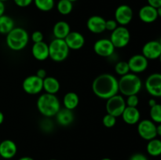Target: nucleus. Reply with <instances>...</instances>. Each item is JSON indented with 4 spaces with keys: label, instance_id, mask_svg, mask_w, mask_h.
<instances>
[{
    "label": "nucleus",
    "instance_id": "1",
    "mask_svg": "<svg viewBox=\"0 0 161 160\" xmlns=\"http://www.w3.org/2000/svg\"><path fill=\"white\" fill-rule=\"evenodd\" d=\"M92 90L97 97L108 100L119 93V83L114 75L104 73L94 78L92 83Z\"/></svg>",
    "mask_w": 161,
    "mask_h": 160
},
{
    "label": "nucleus",
    "instance_id": "2",
    "mask_svg": "<svg viewBox=\"0 0 161 160\" xmlns=\"http://www.w3.org/2000/svg\"><path fill=\"white\" fill-rule=\"evenodd\" d=\"M38 111L46 118L55 116L61 109V102L54 94L42 93L36 102Z\"/></svg>",
    "mask_w": 161,
    "mask_h": 160
},
{
    "label": "nucleus",
    "instance_id": "3",
    "mask_svg": "<svg viewBox=\"0 0 161 160\" xmlns=\"http://www.w3.org/2000/svg\"><path fill=\"white\" fill-rule=\"evenodd\" d=\"M29 42V35L23 28H14L6 35V45L13 51L23 50Z\"/></svg>",
    "mask_w": 161,
    "mask_h": 160
},
{
    "label": "nucleus",
    "instance_id": "4",
    "mask_svg": "<svg viewBox=\"0 0 161 160\" xmlns=\"http://www.w3.org/2000/svg\"><path fill=\"white\" fill-rule=\"evenodd\" d=\"M119 83V93L122 95L128 97L130 95L138 94L142 87V82L141 78L134 73H130L121 76Z\"/></svg>",
    "mask_w": 161,
    "mask_h": 160
},
{
    "label": "nucleus",
    "instance_id": "5",
    "mask_svg": "<svg viewBox=\"0 0 161 160\" xmlns=\"http://www.w3.org/2000/svg\"><path fill=\"white\" fill-rule=\"evenodd\" d=\"M69 50L64 39H54L49 44V57L54 62H62L69 56Z\"/></svg>",
    "mask_w": 161,
    "mask_h": 160
},
{
    "label": "nucleus",
    "instance_id": "6",
    "mask_svg": "<svg viewBox=\"0 0 161 160\" xmlns=\"http://www.w3.org/2000/svg\"><path fill=\"white\" fill-rule=\"evenodd\" d=\"M109 39L115 48H124L130 42V33L125 26H118L112 31Z\"/></svg>",
    "mask_w": 161,
    "mask_h": 160
},
{
    "label": "nucleus",
    "instance_id": "7",
    "mask_svg": "<svg viewBox=\"0 0 161 160\" xmlns=\"http://www.w3.org/2000/svg\"><path fill=\"white\" fill-rule=\"evenodd\" d=\"M126 107L127 104H126L125 99L124 98L123 95L119 93L108 98L105 105L107 113L116 118L121 116Z\"/></svg>",
    "mask_w": 161,
    "mask_h": 160
},
{
    "label": "nucleus",
    "instance_id": "8",
    "mask_svg": "<svg viewBox=\"0 0 161 160\" xmlns=\"http://www.w3.org/2000/svg\"><path fill=\"white\" fill-rule=\"evenodd\" d=\"M22 88L26 93L30 95L39 94L43 89V79L39 78L36 75H30L25 78Z\"/></svg>",
    "mask_w": 161,
    "mask_h": 160
},
{
    "label": "nucleus",
    "instance_id": "9",
    "mask_svg": "<svg viewBox=\"0 0 161 160\" xmlns=\"http://www.w3.org/2000/svg\"><path fill=\"white\" fill-rule=\"evenodd\" d=\"M138 133L142 139L150 141L157 137V125L149 119H144L138 122Z\"/></svg>",
    "mask_w": 161,
    "mask_h": 160
},
{
    "label": "nucleus",
    "instance_id": "10",
    "mask_svg": "<svg viewBox=\"0 0 161 160\" xmlns=\"http://www.w3.org/2000/svg\"><path fill=\"white\" fill-rule=\"evenodd\" d=\"M115 49V46L108 39H100L94 44V50L95 53L102 57H110L113 56Z\"/></svg>",
    "mask_w": 161,
    "mask_h": 160
},
{
    "label": "nucleus",
    "instance_id": "11",
    "mask_svg": "<svg viewBox=\"0 0 161 160\" xmlns=\"http://www.w3.org/2000/svg\"><path fill=\"white\" fill-rule=\"evenodd\" d=\"M145 86L151 96L161 97V73H153L146 80Z\"/></svg>",
    "mask_w": 161,
    "mask_h": 160
},
{
    "label": "nucleus",
    "instance_id": "12",
    "mask_svg": "<svg viewBox=\"0 0 161 160\" xmlns=\"http://www.w3.org/2000/svg\"><path fill=\"white\" fill-rule=\"evenodd\" d=\"M115 20L119 26L129 24L133 19V10L128 5H120L115 11Z\"/></svg>",
    "mask_w": 161,
    "mask_h": 160
},
{
    "label": "nucleus",
    "instance_id": "13",
    "mask_svg": "<svg viewBox=\"0 0 161 160\" xmlns=\"http://www.w3.org/2000/svg\"><path fill=\"white\" fill-rule=\"evenodd\" d=\"M130 72L134 74L142 73L147 69L149 65V60L142 54L133 55L127 61Z\"/></svg>",
    "mask_w": 161,
    "mask_h": 160
},
{
    "label": "nucleus",
    "instance_id": "14",
    "mask_svg": "<svg viewBox=\"0 0 161 160\" xmlns=\"http://www.w3.org/2000/svg\"><path fill=\"white\" fill-rule=\"evenodd\" d=\"M142 55L148 60L159 59L161 54V45L159 41L147 42L142 47Z\"/></svg>",
    "mask_w": 161,
    "mask_h": 160
},
{
    "label": "nucleus",
    "instance_id": "15",
    "mask_svg": "<svg viewBox=\"0 0 161 160\" xmlns=\"http://www.w3.org/2000/svg\"><path fill=\"white\" fill-rule=\"evenodd\" d=\"M69 50H79L83 47L85 44V38L78 31H71L64 39Z\"/></svg>",
    "mask_w": 161,
    "mask_h": 160
},
{
    "label": "nucleus",
    "instance_id": "16",
    "mask_svg": "<svg viewBox=\"0 0 161 160\" xmlns=\"http://www.w3.org/2000/svg\"><path fill=\"white\" fill-rule=\"evenodd\" d=\"M105 22L106 20L101 16H91L86 21V27L91 32L101 34L105 31Z\"/></svg>",
    "mask_w": 161,
    "mask_h": 160
},
{
    "label": "nucleus",
    "instance_id": "17",
    "mask_svg": "<svg viewBox=\"0 0 161 160\" xmlns=\"http://www.w3.org/2000/svg\"><path fill=\"white\" fill-rule=\"evenodd\" d=\"M17 152V146L12 140H4L0 143V156L5 159L14 158Z\"/></svg>",
    "mask_w": 161,
    "mask_h": 160
},
{
    "label": "nucleus",
    "instance_id": "18",
    "mask_svg": "<svg viewBox=\"0 0 161 160\" xmlns=\"http://www.w3.org/2000/svg\"><path fill=\"white\" fill-rule=\"evenodd\" d=\"M31 54L37 61H46L49 58V45L43 41L34 43L31 47Z\"/></svg>",
    "mask_w": 161,
    "mask_h": 160
},
{
    "label": "nucleus",
    "instance_id": "19",
    "mask_svg": "<svg viewBox=\"0 0 161 160\" xmlns=\"http://www.w3.org/2000/svg\"><path fill=\"white\" fill-rule=\"evenodd\" d=\"M140 20L146 24H150L155 21L158 18L157 9L149 5L142 6L138 12Z\"/></svg>",
    "mask_w": 161,
    "mask_h": 160
},
{
    "label": "nucleus",
    "instance_id": "20",
    "mask_svg": "<svg viewBox=\"0 0 161 160\" xmlns=\"http://www.w3.org/2000/svg\"><path fill=\"white\" fill-rule=\"evenodd\" d=\"M121 116L125 123L128 125H135L139 122L141 114L137 108L127 106Z\"/></svg>",
    "mask_w": 161,
    "mask_h": 160
},
{
    "label": "nucleus",
    "instance_id": "21",
    "mask_svg": "<svg viewBox=\"0 0 161 160\" xmlns=\"http://www.w3.org/2000/svg\"><path fill=\"white\" fill-rule=\"evenodd\" d=\"M75 115L72 110L62 108L56 115V120L59 125L62 126H68L74 122Z\"/></svg>",
    "mask_w": 161,
    "mask_h": 160
},
{
    "label": "nucleus",
    "instance_id": "22",
    "mask_svg": "<svg viewBox=\"0 0 161 160\" xmlns=\"http://www.w3.org/2000/svg\"><path fill=\"white\" fill-rule=\"evenodd\" d=\"M71 32V28L69 23L64 20L57 22L53 28V34L55 39H64Z\"/></svg>",
    "mask_w": 161,
    "mask_h": 160
},
{
    "label": "nucleus",
    "instance_id": "23",
    "mask_svg": "<svg viewBox=\"0 0 161 160\" xmlns=\"http://www.w3.org/2000/svg\"><path fill=\"white\" fill-rule=\"evenodd\" d=\"M60 88L61 85L59 81L54 77L47 76L43 79V89L47 93L56 95L57 93L60 90Z\"/></svg>",
    "mask_w": 161,
    "mask_h": 160
},
{
    "label": "nucleus",
    "instance_id": "24",
    "mask_svg": "<svg viewBox=\"0 0 161 160\" xmlns=\"http://www.w3.org/2000/svg\"><path fill=\"white\" fill-rule=\"evenodd\" d=\"M79 103H80V97L76 93L69 92L63 97V105L64 108L73 111L77 108Z\"/></svg>",
    "mask_w": 161,
    "mask_h": 160
},
{
    "label": "nucleus",
    "instance_id": "25",
    "mask_svg": "<svg viewBox=\"0 0 161 160\" xmlns=\"http://www.w3.org/2000/svg\"><path fill=\"white\" fill-rule=\"evenodd\" d=\"M14 28V20L12 17L5 14L0 17V34L7 35Z\"/></svg>",
    "mask_w": 161,
    "mask_h": 160
},
{
    "label": "nucleus",
    "instance_id": "26",
    "mask_svg": "<svg viewBox=\"0 0 161 160\" xmlns=\"http://www.w3.org/2000/svg\"><path fill=\"white\" fill-rule=\"evenodd\" d=\"M146 150L151 156L157 157L161 155V141L157 138L150 140L146 146Z\"/></svg>",
    "mask_w": 161,
    "mask_h": 160
},
{
    "label": "nucleus",
    "instance_id": "27",
    "mask_svg": "<svg viewBox=\"0 0 161 160\" xmlns=\"http://www.w3.org/2000/svg\"><path fill=\"white\" fill-rule=\"evenodd\" d=\"M57 9L62 15H69L73 9V4L69 0H59L57 4Z\"/></svg>",
    "mask_w": 161,
    "mask_h": 160
},
{
    "label": "nucleus",
    "instance_id": "28",
    "mask_svg": "<svg viewBox=\"0 0 161 160\" xmlns=\"http://www.w3.org/2000/svg\"><path fill=\"white\" fill-rule=\"evenodd\" d=\"M36 8L42 12H48L54 7V0H34Z\"/></svg>",
    "mask_w": 161,
    "mask_h": 160
},
{
    "label": "nucleus",
    "instance_id": "29",
    "mask_svg": "<svg viewBox=\"0 0 161 160\" xmlns=\"http://www.w3.org/2000/svg\"><path fill=\"white\" fill-rule=\"evenodd\" d=\"M149 115L153 122L155 123H161V104H157L151 107Z\"/></svg>",
    "mask_w": 161,
    "mask_h": 160
},
{
    "label": "nucleus",
    "instance_id": "30",
    "mask_svg": "<svg viewBox=\"0 0 161 160\" xmlns=\"http://www.w3.org/2000/svg\"><path fill=\"white\" fill-rule=\"evenodd\" d=\"M115 72L117 75L123 76L130 72V68L127 61H119L115 66Z\"/></svg>",
    "mask_w": 161,
    "mask_h": 160
},
{
    "label": "nucleus",
    "instance_id": "31",
    "mask_svg": "<svg viewBox=\"0 0 161 160\" xmlns=\"http://www.w3.org/2000/svg\"><path fill=\"white\" fill-rule=\"evenodd\" d=\"M116 123V117L107 113L102 119V124L106 128H112Z\"/></svg>",
    "mask_w": 161,
    "mask_h": 160
},
{
    "label": "nucleus",
    "instance_id": "32",
    "mask_svg": "<svg viewBox=\"0 0 161 160\" xmlns=\"http://www.w3.org/2000/svg\"><path fill=\"white\" fill-rule=\"evenodd\" d=\"M126 101V104L127 107H133V108H137L139 104V99H138V94H135V95H130L127 97V100Z\"/></svg>",
    "mask_w": 161,
    "mask_h": 160
},
{
    "label": "nucleus",
    "instance_id": "33",
    "mask_svg": "<svg viewBox=\"0 0 161 160\" xmlns=\"http://www.w3.org/2000/svg\"><path fill=\"white\" fill-rule=\"evenodd\" d=\"M43 34L40 31H35L31 35V39L34 43L42 42L43 41Z\"/></svg>",
    "mask_w": 161,
    "mask_h": 160
},
{
    "label": "nucleus",
    "instance_id": "34",
    "mask_svg": "<svg viewBox=\"0 0 161 160\" xmlns=\"http://www.w3.org/2000/svg\"><path fill=\"white\" fill-rule=\"evenodd\" d=\"M118 27L117 22L114 20H107L105 22V30L109 31H113Z\"/></svg>",
    "mask_w": 161,
    "mask_h": 160
},
{
    "label": "nucleus",
    "instance_id": "35",
    "mask_svg": "<svg viewBox=\"0 0 161 160\" xmlns=\"http://www.w3.org/2000/svg\"><path fill=\"white\" fill-rule=\"evenodd\" d=\"M33 1L34 0H14V3L19 7H27L31 5Z\"/></svg>",
    "mask_w": 161,
    "mask_h": 160
},
{
    "label": "nucleus",
    "instance_id": "36",
    "mask_svg": "<svg viewBox=\"0 0 161 160\" xmlns=\"http://www.w3.org/2000/svg\"><path fill=\"white\" fill-rule=\"evenodd\" d=\"M129 160H148L147 157L142 153H136L131 155Z\"/></svg>",
    "mask_w": 161,
    "mask_h": 160
},
{
    "label": "nucleus",
    "instance_id": "37",
    "mask_svg": "<svg viewBox=\"0 0 161 160\" xmlns=\"http://www.w3.org/2000/svg\"><path fill=\"white\" fill-rule=\"evenodd\" d=\"M147 1L148 5L156 8V9L161 6V0H147Z\"/></svg>",
    "mask_w": 161,
    "mask_h": 160
},
{
    "label": "nucleus",
    "instance_id": "38",
    "mask_svg": "<svg viewBox=\"0 0 161 160\" xmlns=\"http://www.w3.org/2000/svg\"><path fill=\"white\" fill-rule=\"evenodd\" d=\"M36 75H37L39 78H42V79H44V78L47 77V72H46L45 69L40 68L37 71V72H36Z\"/></svg>",
    "mask_w": 161,
    "mask_h": 160
},
{
    "label": "nucleus",
    "instance_id": "39",
    "mask_svg": "<svg viewBox=\"0 0 161 160\" xmlns=\"http://www.w3.org/2000/svg\"><path fill=\"white\" fill-rule=\"evenodd\" d=\"M5 9H6V7H5L4 3L2 1H0V17L4 14Z\"/></svg>",
    "mask_w": 161,
    "mask_h": 160
},
{
    "label": "nucleus",
    "instance_id": "40",
    "mask_svg": "<svg viewBox=\"0 0 161 160\" xmlns=\"http://www.w3.org/2000/svg\"><path fill=\"white\" fill-rule=\"evenodd\" d=\"M148 104H149V106L150 107H153V106H154V105H156L157 104V101H156V100L155 99H150V100H149V102H148Z\"/></svg>",
    "mask_w": 161,
    "mask_h": 160
},
{
    "label": "nucleus",
    "instance_id": "41",
    "mask_svg": "<svg viewBox=\"0 0 161 160\" xmlns=\"http://www.w3.org/2000/svg\"><path fill=\"white\" fill-rule=\"evenodd\" d=\"M4 119H5L4 114H3V113L0 111V125H2V124L3 123V122H4Z\"/></svg>",
    "mask_w": 161,
    "mask_h": 160
},
{
    "label": "nucleus",
    "instance_id": "42",
    "mask_svg": "<svg viewBox=\"0 0 161 160\" xmlns=\"http://www.w3.org/2000/svg\"><path fill=\"white\" fill-rule=\"evenodd\" d=\"M157 135L161 136V123L159 124L158 125H157Z\"/></svg>",
    "mask_w": 161,
    "mask_h": 160
},
{
    "label": "nucleus",
    "instance_id": "43",
    "mask_svg": "<svg viewBox=\"0 0 161 160\" xmlns=\"http://www.w3.org/2000/svg\"><path fill=\"white\" fill-rule=\"evenodd\" d=\"M18 160H34L32 158L28 156H25V157H21V158H19Z\"/></svg>",
    "mask_w": 161,
    "mask_h": 160
},
{
    "label": "nucleus",
    "instance_id": "44",
    "mask_svg": "<svg viewBox=\"0 0 161 160\" xmlns=\"http://www.w3.org/2000/svg\"><path fill=\"white\" fill-rule=\"evenodd\" d=\"M157 15H158V17H161V6H160L159 8H157Z\"/></svg>",
    "mask_w": 161,
    "mask_h": 160
},
{
    "label": "nucleus",
    "instance_id": "45",
    "mask_svg": "<svg viewBox=\"0 0 161 160\" xmlns=\"http://www.w3.org/2000/svg\"><path fill=\"white\" fill-rule=\"evenodd\" d=\"M102 160H112L111 158H102Z\"/></svg>",
    "mask_w": 161,
    "mask_h": 160
},
{
    "label": "nucleus",
    "instance_id": "46",
    "mask_svg": "<svg viewBox=\"0 0 161 160\" xmlns=\"http://www.w3.org/2000/svg\"><path fill=\"white\" fill-rule=\"evenodd\" d=\"M69 1H70V2H72V3H73V2H76V1H78V0H69Z\"/></svg>",
    "mask_w": 161,
    "mask_h": 160
},
{
    "label": "nucleus",
    "instance_id": "47",
    "mask_svg": "<svg viewBox=\"0 0 161 160\" xmlns=\"http://www.w3.org/2000/svg\"><path fill=\"white\" fill-rule=\"evenodd\" d=\"M0 1H2V2H3V3H4V2H6V1H8V0H0Z\"/></svg>",
    "mask_w": 161,
    "mask_h": 160
},
{
    "label": "nucleus",
    "instance_id": "48",
    "mask_svg": "<svg viewBox=\"0 0 161 160\" xmlns=\"http://www.w3.org/2000/svg\"><path fill=\"white\" fill-rule=\"evenodd\" d=\"M159 59H160V64H161V54H160V57H159Z\"/></svg>",
    "mask_w": 161,
    "mask_h": 160
},
{
    "label": "nucleus",
    "instance_id": "49",
    "mask_svg": "<svg viewBox=\"0 0 161 160\" xmlns=\"http://www.w3.org/2000/svg\"><path fill=\"white\" fill-rule=\"evenodd\" d=\"M159 42H160V44L161 45V37H160V41H159Z\"/></svg>",
    "mask_w": 161,
    "mask_h": 160
},
{
    "label": "nucleus",
    "instance_id": "50",
    "mask_svg": "<svg viewBox=\"0 0 161 160\" xmlns=\"http://www.w3.org/2000/svg\"><path fill=\"white\" fill-rule=\"evenodd\" d=\"M50 160H57V159H50Z\"/></svg>",
    "mask_w": 161,
    "mask_h": 160
}]
</instances>
